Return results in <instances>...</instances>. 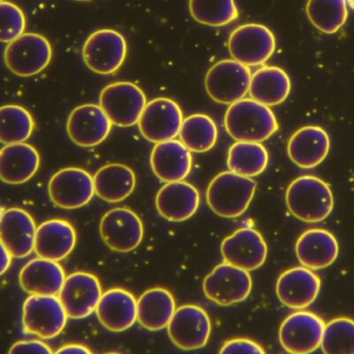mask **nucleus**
<instances>
[{
    "mask_svg": "<svg viewBox=\"0 0 354 354\" xmlns=\"http://www.w3.org/2000/svg\"><path fill=\"white\" fill-rule=\"evenodd\" d=\"M226 131L239 142L261 143L279 129L276 115L270 107L252 99L232 104L224 118Z\"/></svg>",
    "mask_w": 354,
    "mask_h": 354,
    "instance_id": "nucleus-1",
    "label": "nucleus"
},
{
    "mask_svg": "<svg viewBox=\"0 0 354 354\" xmlns=\"http://www.w3.org/2000/svg\"><path fill=\"white\" fill-rule=\"evenodd\" d=\"M286 203L293 216L305 223H320L330 216L334 197L330 186L318 177L300 176L290 183Z\"/></svg>",
    "mask_w": 354,
    "mask_h": 354,
    "instance_id": "nucleus-2",
    "label": "nucleus"
},
{
    "mask_svg": "<svg viewBox=\"0 0 354 354\" xmlns=\"http://www.w3.org/2000/svg\"><path fill=\"white\" fill-rule=\"evenodd\" d=\"M256 182L251 177L232 171L217 175L208 186L207 201L212 210L224 218L241 216L255 194Z\"/></svg>",
    "mask_w": 354,
    "mask_h": 354,
    "instance_id": "nucleus-3",
    "label": "nucleus"
},
{
    "mask_svg": "<svg viewBox=\"0 0 354 354\" xmlns=\"http://www.w3.org/2000/svg\"><path fill=\"white\" fill-rule=\"evenodd\" d=\"M147 104L143 90L131 82H116L107 85L100 97V106L113 124L119 127L137 124Z\"/></svg>",
    "mask_w": 354,
    "mask_h": 354,
    "instance_id": "nucleus-4",
    "label": "nucleus"
},
{
    "mask_svg": "<svg viewBox=\"0 0 354 354\" xmlns=\"http://www.w3.org/2000/svg\"><path fill=\"white\" fill-rule=\"evenodd\" d=\"M252 75L249 66L235 59H224L207 72L205 90L216 102L232 105L249 93Z\"/></svg>",
    "mask_w": 354,
    "mask_h": 354,
    "instance_id": "nucleus-5",
    "label": "nucleus"
},
{
    "mask_svg": "<svg viewBox=\"0 0 354 354\" xmlns=\"http://www.w3.org/2000/svg\"><path fill=\"white\" fill-rule=\"evenodd\" d=\"M68 317L61 299L53 295H31L22 308L24 331L43 339L61 334Z\"/></svg>",
    "mask_w": 354,
    "mask_h": 354,
    "instance_id": "nucleus-6",
    "label": "nucleus"
},
{
    "mask_svg": "<svg viewBox=\"0 0 354 354\" xmlns=\"http://www.w3.org/2000/svg\"><path fill=\"white\" fill-rule=\"evenodd\" d=\"M53 58L52 46L37 33H24L5 50L6 66L19 77H33L42 72Z\"/></svg>",
    "mask_w": 354,
    "mask_h": 354,
    "instance_id": "nucleus-7",
    "label": "nucleus"
},
{
    "mask_svg": "<svg viewBox=\"0 0 354 354\" xmlns=\"http://www.w3.org/2000/svg\"><path fill=\"white\" fill-rule=\"evenodd\" d=\"M227 46L235 61L248 66H260L273 55L276 39L264 25L249 24L232 31Z\"/></svg>",
    "mask_w": 354,
    "mask_h": 354,
    "instance_id": "nucleus-8",
    "label": "nucleus"
},
{
    "mask_svg": "<svg viewBox=\"0 0 354 354\" xmlns=\"http://www.w3.org/2000/svg\"><path fill=\"white\" fill-rule=\"evenodd\" d=\"M124 37L113 30L95 31L85 41L83 57L91 71L100 75H111L121 68L127 56Z\"/></svg>",
    "mask_w": 354,
    "mask_h": 354,
    "instance_id": "nucleus-9",
    "label": "nucleus"
},
{
    "mask_svg": "<svg viewBox=\"0 0 354 354\" xmlns=\"http://www.w3.org/2000/svg\"><path fill=\"white\" fill-rule=\"evenodd\" d=\"M252 287L249 271L227 262L214 268L203 283L207 299L223 306L238 304L248 299Z\"/></svg>",
    "mask_w": 354,
    "mask_h": 354,
    "instance_id": "nucleus-10",
    "label": "nucleus"
},
{
    "mask_svg": "<svg viewBox=\"0 0 354 354\" xmlns=\"http://www.w3.org/2000/svg\"><path fill=\"white\" fill-rule=\"evenodd\" d=\"M183 122L181 107L171 99L157 97L147 104L138 122L142 136L151 143L172 140Z\"/></svg>",
    "mask_w": 354,
    "mask_h": 354,
    "instance_id": "nucleus-11",
    "label": "nucleus"
},
{
    "mask_svg": "<svg viewBox=\"0 0 354 354\" xmlns=\"http://www.w3.org/2000/svg\"><path fill=\"white\" fill-rule=\"evenodd\" d=\"M321 317L308 311H299L288 316L281 325V346L289 353L315 352L321 346L325 330Z\"/></svg>",
    "mask_w": 354,
    "mask_h": 354,
    "instance_id": "nucleus-12",
    "label": "nucleus"
},
{
    "mask_svg": "<svg viewBox=\"0 0 354 354\" xmlns=\"http://www.w3.org/2000/svg\"><path fill=\"white\" fill-rule=\"evenodd\" d=\"M169 336L178 348L192 351L203 348L209 340L211 322L201 306L185 305L176 310L169 326Z\"/></svg>",
    "mask_w": 354,
    "mask_h": 354,
    "instance_id": "nucleus-13",
    "label": "nucleus"
},
{
    "mask_svg": "<svg viewBox=\"0 0 354 354\" xmlns=\"http://www.w3.org/2000/svg\"><path fill=\"white\" fill-rule=\"evenodd\" d=\"M95 194L93 177L79 167H66L49 183L50 201L63 209H77L87 205Z\"/></svg>",
    "mask_w": 354,
    "mask_h": 354,
    "instance_id": "nucleus-14",
    "label": "nucleus"
},
{
    "mask_svg": "<svg viewBox=\"0 0 354 354\" xmlns=\"http://www.w3.org/2000/svg\"><path fill=\"white\" fill-rule=\"evenodd\" d=\"M100 235L113 251L129 252L140 245L144 225L138 214L128 208H115L107 212L100 221Z\"/></svg>",
    "mask_w": 354,
    "mask_h": 354,
    "instance_id": "nucleus-15",
    "label": "nucleus"
},
{
    "mask_svg": "<svg viewBox=\"0 0 354 354\" xmlns=\"http://www.w3.org/2000/svg\"><path fill=\"white\" fill-rule=\"evenodd\" d=\"M99 279L86 272H75L66 277L59 294L69 318L84 319L93 314L102 297Z\"/></svg>",
    "mask_w": 354,
    "mask_h": 354,
    "instance_id": "nucleus-16",
    "label": "nucleus"
},
{
    "mask_svg": "<svg viewBox=\"0 0 354 354\" xmlns=\"http://www.w3.org/2000/svg\"><path fill=\"white\" fill-rule=\"evenodd\" d=\"M112 125L102 107L85 104L72 111L66 123V131L79 147H93L106 140Z\"/></svg>",
    "mask_w": 354,
    "mask_h": 354,
    "instance_id": "nucleus-17",
    "label": "nucleus"
},
{
    "mask_svg": "<svg viewBox=\"0 0 354 354\" xmlns=\"http://www.w3.org/2000/svg\"><path fill=\"white\" fill-rule=\"evenodd\" d=\"M221 250L224 262L248 271L261 268L268 255L263 236L251 227H243L227 236Z\"/></svg>",
    "mask_w": 354,
    "mask_h": 354,
    "instance_id": "nucleus-18",
    "label": "nucleus"
},
{
    "mask_svg": "<svg viewBox=\"0 0 354 354\" xmlns=\"http://www.w3.org/2000/svg\"><path fill=\"white\" fill-rule=\"evenodd\" d=\"M37 230L28 212L21 208L2 210L0 238L12 257L21 259L31 254L35 250Z\"/></svg>",
    "mask_w": 354,
    "mask_h": 354,
    "instance_id": "nucleus-19",
    "label": "nucleus"
},
{
    "mask_svg": "<svg viewBox=\"0 0 354 354\" xmlns=\"http://www.w3.org/2000/svg\"><path fill=\"white\" fill-rule=\"evenodd\" d=\"M321 280L306 267L290 268L278 278L277 294L282 304L292 309H304L315 301Z\"/></svg>",
    "mask_w": 354,
    "mask_h": 354,
    "instance_id": "nucleus-20",
    "label": "nucleus"
},
{
    "mask_svg": "<svg viewBox=\"0 0 354 354\" xmlns=\"http://www.w3.org/2000/svg\"><path fill=\"white\" fill-rule=\"evenodd\" d=\"M150 161L155 176L166 183L183 181L192 167L191 151L182 141L174 139L156 144Z\"/></svg>",
    "mask_w": 354,
    "mask_h": 354,
    "instance_id": "nucleus-21",
    "label": "nucleus"
},
{
    "mask_svg": "<svg viewBox=\"0 0 354 354\" xmlns=\"http://www.w3.org/2000/svg\"><path fill=\"white\" fill-rule=\"evenodd\" d=\"M96 312L100 324L107 330L122 332L138 320V301L128 290L113 288L101 297Z\"/></svg>",
    "mask_w": 354,
    "mask_h": 354,
    "instance_id": "nucleus-22",
    "label": "nucleus"
},
{
    "mask_svg": "<svg viewBox=\"0 0 354 354\" xmlns=\"http://www.w3.org/2000/svg\"><path fill=\"white\" fill-rule=\"evenodd\" d=\"M199 203L198 189L185 181L167 183L156 196V207L160 216L176 223L194 216Z\"/></svg>",
    "mask_w": 354,
    "mask_h": 354,
    "instance_id": "nucleus-23",
    "label": "nucleus"
},
{
    "mask_svg": "<svg viewBox=\"0 0 354 354\" xmlns=\"http://www.w3.org/2000/svg\"><path fill=\"white\" fill-rule=\"evenodd\" d=\"M330 141L328 133L319 126H306L290 138L288 154L297 166L313 169L325 160L330 151Z\"/></svg>",
    "mask_w": 354,
    "mask_h": 354,
    "instance_id": "nucleus-24",
    "label": "nucleus"
},
{
    "mask_svg": "<svg viewBox=\"0 0 354 354\" xmlns=\"http://www.w3.org/2000/svg\"><path fill=\"white\" fill-rule=\"evenodd\" d=\"M77 233L68 221L52 219L37 227L35 252L39 257L59 261L71 254Z\"/></svg>",
    "mask_w": 354,
    "mask_h": 354,
    "instance_id": "nucleus-25",
    "label": "nucleus"
},
{
    "mask_svg": "<svg viewBox=\"0 0 354 354\" xmlns=\"http://www.w3.org/2000/svg\"><path fill=\"white\" fill-rule=\"evenodd\" d=\"M65 272L58 261L37 258L22 268L19 281L30 295H59L64 286Z\"/></svg>",
    "mask_w": 354,
    "mask_h": 354,
    "instance_id": "nucleus-26",
    "label": "nucleus"
},
{
    "mask_svg": "<svg viewBox=\"0 0 354 354\" xmlns=\"http://www.w3.org/2000/svg\"><path fill=\"white\" fill-rule=\"evenodd\" d=\"M339 246L337 240L328 230H306L296 243L299 261L310 270L326 268L337 260Z\"/></svg>",
    "mask_w": 354,
    "mask_h": 354,
    "instance_id": "nucleus-27",
    "label": "nucleus"
},
{
    "mask_svg": "<svg viewBox=\"0 0 354 354\" xmlns=\"http://www.w3.org/2000/svg\"><path fill=\"white\" fill-rule=\"evenodd\" d=\"M40 155L32 145L18 143L6 145L0 153V176L8 185H21L36 175Z\"/></svg>",
    "mask_w": 354,
    "mask_h": 354,
    "instance_id": "nucleus-28",
    "label": "nucleus"
},
{
    "mask_svg": "<svg viewBox=\"0 0 354 354\" xmlns=\"http://www.w3.org/2000/svg\"><path fill=\"white\" fill-rule=\"evenodd\" d=\"M93 179L95 194L109 203H118L129 197L137 183L131 167L118 163L101 167Z\"/></svg>",
    "mask_w": 354,
    "mask_h": 354,
    "instance_id": "nucleus-29",
    "label": "nucleus"
},
{
    "mask_svg": "<svg viewBox=\"0 0 354 354\" xmlns=\"http://www.w3.org/2000/svg\"><path fill=\"white\" fill-rule=\"evenodd\" d=\"M175 312V299L163 288L148 290L138 300V321L148 330L157 331L169 326Z\"/></svg>",
    "mask_w": 354,
    "mask_h": 354,
    "instance_id": "nucleus-30",
    "label": "nucleus"
},
{
    "mask_svg": "<svg viewBox=\"0 0 354 354\" xmlns=\"http://www.w3.org/2000/svg\"><path fill=\"white\" fill-rule=\"evenodd\" d=\"M292 88L287 73L278 66H264L252 75L249 94L263 105L274 106L286 100Z\"/></svg>",
    "mask_w": 354,
    "mask_h": 354,
    "instance_id": "nucleus-31",
    "label": "nucleus"
},
{
    "mask_svg": "<svg viewBox=\"0 0 354 354\" xmlns=\"http://www.w3.org/2000/svg\"><path fill=\"white\" fill-rule=\"evenodd\" d=\"M268 153L261 143L236 142L230 147L227 167L230 171L240 176L254 177L267 169Z\"/></svg>",
    "mask_w": 354,
    "mask_h": 354,
    "instance_id": "nucleus-32",
    "label": "nucleus"
},
{
    "mask_svg": "<svg viewBox=\"0 0 354 354\" xmlns=\"http://www.w3.org/2000/svg\"><path fill=\"white\" fill-rule=\"evenodd\" d=\"M180 138L194 153H205L216 145L218 129L211 117L202 113L189 115L183 120Z\"/></svg>",
    "mask_w": 354,
    "mask_h": 354,
    "instance_id": "nucleus-33",
    "label": "nucleus"
},
{
    "mask_svg": "<svg viewBox=\"0 0 354 354\" xmlns=\"http://www.w3.org/2000/svg\"><path fill=\"white\" fill-rule=\"evenodd\" d=\"M306 10L312 24L325 34L337 32L348 17L346 0H308Z\"/></svg>",
    "mask_w": 354,
    "mask_h": 354,
    "instance_id": "nucleus-34",
    "label": "nucleus"
},
{
    "mask_svg": "<svg viewBox=\"0 0 354 354\" xmlns=\"http://www.w3.org/2000/svg\"><path fill=\"white\" fill-rule=\"evenodd\" d=\"M32 115L24 106L6 105L0 109V140L4 145L24 143L34 131Z\"/></svg>",
    "mask_w": 354,
    "mask_h": 354,
    "instance_id": "nucleus-35",
    "label": "nucleus"
},
{
    "mask_svg": "<svg viewBox=\"0 0 354 354\" xmlns=\"http://www.w3.org/2000/svg\"><path fill=\"white\" fill-rule=\"evenodd\" d=\"M189 12L196 21L211 27H223L239 17L235 0H189Z\"/></svg>",
    "mask_w": 354,
    "mask_h": 354,
    "instance_id": "nucleus-36",
    "label": "nucleus"
},
{
    "mask_svg": "<svg viewBox=\"0 0 354 354\" xmlns=\"http://www.w3.org/2000/svg\"><path fill=\"white\" fill-rule=\"evenodd\" d=\"M321 347L326 354H354V321L340 317L328 322Z\"/></svg>",
    "mask_w": 354,
    "mask_h": 354,
    "instance_id": "nucleus-37",
    "label": "nucleus"
},
{
    "mask_svg": "<svg viewBox=\"0 0 354 354\" xmlns=\"http://www.w3.org/2000/svg\"><path fill=\"white\" fill-rule=\"evenodd\" d=\"M0 14H1L0 39L2 42L11 43L24 34L26 18L20 8L11 2L1 1Z\"/></svg>",
    "mask_w": 354,
    "mask_h": 354,
    "instance_id": "nucleus-38",
    "label": "nucleus"
},
{
    "mask_svg": "<svg viewBox=\"0 0 354 354\" xmlns=\"http://www.w3.org/2000/svg\"><path fill=\"white\" fill-rule=\"evenodd\" d=\"M220 353L264 354L265 351L262 349L260 344L254 341L245 339V338H236V339L227 341L221 347Z\"/></svg>",
    "mask_w": 354,
    "mask_h": 354,
    "instance_id": "nucleus-39",
    "label": "nucleus"
},
{
    "mask_svg": "<svg viewBox=\"0 0 354 354\" xmlns=\"http://www.w3.org/2000/svg\"><path fill=\"white\" fill-rule=\"evenodd\" d=\"M53 353L52 350L47 344L39 340L19 341L11 347L9 353Z\"/></svg>",
    "mask_w": 354,
    "mask_h": 354,
    "instance_id": "nucleus-40",
    "label": "nucleus"
},
{
    "mask_svg": "<svg viewBox=\"0 0 354 354\" xmlns=\"http://www.w3.org/2000/svg\"><path fill=\"white\" fill-rule=\"evenodd\" d=\"M56 353H82V354H90L91 351L81 344H66V346L61 347L58 351H56Z\"/></svg>",
    "mask_w": 354,
    "mask_h": 354,
    "instance_id": "nucleus-41",
    "label": "nucleus"
},
{
    "mask_svg": "<svg viewBox=\"0 0 354 354\" xmlns=\"http://www.w3.org/2000/svg\"><path fill=\"white\" fill-rule=\"evenodd\" d=\"M12 257V255L1 243V270H0L1 274H4L5 272L8 271L9 267H10Z\"/></svg>",
    "mask_w": 354,
    "mask_h": 354,
    "instance_id": "nucleus-42",
    "label": "nucleus"
},
{
    "mask_svg": "<svg viewBox=\"0 0 354 354\" xmlns=\"http://www.w3.org/2000/svg\"><path fill=\"white\" fill-rule=\"evenodd\" d=\"M75 1H88V0H75Z\"/></svg>",
    "mask_w": 354,
    "mask_h": 354,
    "instance_id": "nucleus-43",
    "label": "nucleus"
},
{
    "mask_svg": "<svg viewBox=\"0 0 354 354\" xmlns=\"http://www.w3.org/2000/svg\"><path fill=\"white\" fill-rule=\"evenodd\" d=\"M1 1H4V0H1Z\"/></svg>",
    "mask_w": 354,
    "mask_h": 354,
    "instance_id": "nucleus-44",
    "label": "nucleus"
}]
</instances>
